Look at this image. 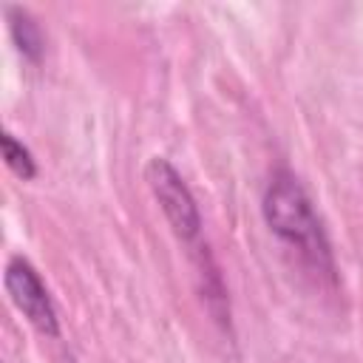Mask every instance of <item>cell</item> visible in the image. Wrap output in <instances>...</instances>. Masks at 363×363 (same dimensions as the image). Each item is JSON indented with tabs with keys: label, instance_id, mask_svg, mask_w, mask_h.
I'll use <instances>...</instances> for the list:
<instances>
[{
	"label": "cell",
	"instance_id": "cell-1",
	"mask_svg": "<svg viewBox=\"0 0 363 363\" xmlns=\"http://www.w3.org/2000/svg\"><path fill=\"white\" fill-rule=\"evenodd\" d=\"M261 213L269 233L278 235L312 275L329 284L337 281L332 241L323 230V221L315 210L312 196L306 193L303 182L292 170L278 167L269 176L261 196Z\"/></svg>",
	"mask_w": 363,
	"mask_h": 363
},
{
	"label": "cell",
	"instance_id": "cell-2",
	"mask_svg": "<svg viewBox=\"0 0 363 363\" xmlns=\"http://www.w3.org/2000/svg\"><path fill=\"white\" fill-rule=\"evenodd\" d=\"M145 182H147L150 193L156 196V201H159L167 224L176 233V238L184 241L190 252L196 247L207 244L201 238L204 221H201L199 201H196L193 190L187 187L184 176L173 167V162L164 159V156H150L147 164H145Z\"/></svg>",
	"mask_w": 363,
	"mask_h": 363
},
{
	"label": "cell",
	"instance_id": "cell-3",
	"mask_svg": "<svg viewBox=\"0 0 363 363\" xmlns=\"http://www.w3.org/2000/svg\"><path fill=\"white\" fill-rule=\"evenodd\" d=\"M3 284L11 303L26 315V320L45 337H60V315L54 298L37 272V267L26 255H11L3 269Z\"/></svg>",
	"mask_w": 363,
	"mask_h": 363
},
{
	"label": "cell",
	"instance_id": "cell-4",
	"mask_svg": "<svg viewBox=\"0 0 363 363\" xmlns=\"http://www.w3.org/2000/svg\"><path fill=\"white\" fill-rule=\"evenodd\" d=\"M3 14H6L9 34H11L17 51L28 62H40L43 54H45V34L40 28V20L26 6H17V3H6L3 6Z\"/></svg>",
	"mask_w": 363,
	"mask_h": 363
},
{
	"label": "cell",
	"instance_id": "cell-5",
	"mask_svg": "<svg viewBox=\"0 0 363 363\" xmlns=\"http://www.w3.org/2000/svg\"><path fill=\"white\" fill-rule=\"evenodd\" d=\"M0 150H3V159H6V164L20 176V179H34L37 176V159H34V153L11 133V130H3V136H0Z\"/></svg>",
	"mask_w": 363,
	"mask_h": 363
}]
</instances>
